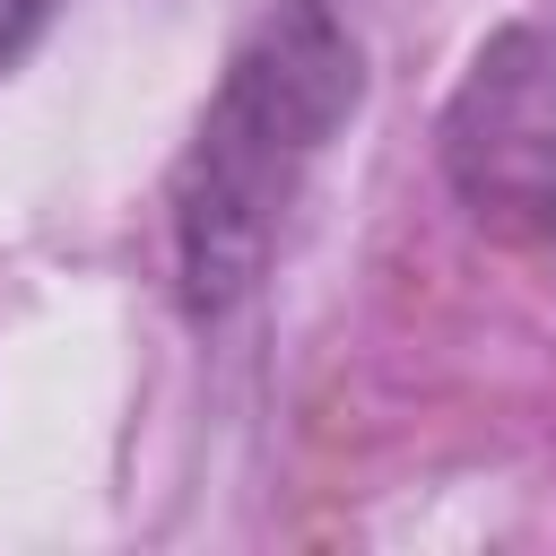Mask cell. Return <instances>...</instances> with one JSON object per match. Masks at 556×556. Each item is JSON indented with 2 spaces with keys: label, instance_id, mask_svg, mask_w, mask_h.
Listing matches in <instances>:
<instances>
[{
  "label": "cell",
  "instance_id": "obj_1",
  "mask_svg": "<svg viewBox=\"0 0 556 556\" xmlns=\"http://www.w3.org/2000/svg\"><path fill=\"white\" fill-rule=\"evenodd\" d=\"M356 96V70L321 17L278 26L226 87V104L200 130L191 182H182V269L200 304H226L252 278V252L295 182V165L321 148L339 104Z\"/></svg>",
  "mask_w": 556,
  "mask_h": 556
},
{
  "label": "cell",
  "instance_id": "obj_2",
  "mask_svg": "<svg viewBox=\"0 0 556 556\" xmlns=\"http://www.w3.org/2000/svg\"><path fill=\"white\" fill-rule=\"evenodd\" d=\"M43 17H52V0H0V70L17 61V43H26Z\"/></svg>",
  "mask_w": 556,
  "mask_h": 556
}]
</instances>
